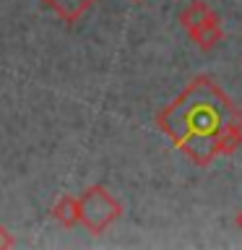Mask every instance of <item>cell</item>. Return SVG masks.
<instances>
[{
  "label": "cell",
  "mask_w": 242,
  "mask_h": 250,
  "mask_svg": "<svg viewBox=\"0 0 242 250\" xmlns=\"http://www.w3.org/2000/svg\"><path fill=\"white\" fill-rule=\"evenodd\" d=\"M242 120V109L211 76H195L156 115V128L198 167L216 159V138L226 123Z\"/></svg>",
  "instance_id": "6da1fadb"
},
{
  "label": "cell",
  "mask_w": 242,
  "mask_h": 250,
  "mask_svg": "<svg viewBox=\"0 0 242 250\" xmlns=\"http://www.w3.org/2000/svg\"><path fill=\"white\" fill-rule=\"evenodd\" d=\"M234 222H237V227H240V229H242V208L237 211V219H234Z\"/></svg>",
  "instance_id": "9c48e42d"
},
{
  "label": "cell",
  "mask_w": 242,
  "mask_h": 250,
  "mask_svg": "<svg viewBox=\"0 0 242 250\" xmlns=\"http://www.w3.org/2000/svg\"><path fill=\"white\" fill-rule=\"evenodd\" d=\"M52 216L58 224L70 229V227L81 224V203H78L76 195H60L52 206Z\"/></svg>",
  "instance_id": "5b68a950"
},
{
  "label": "cell",
  "mask_w": 242,
  "mask_h": 250,
  "mask_svg": "<svg viewBox=\"0 0 242 250\" xmlns=\"http://www.w3.org/2000/svg\"><path fill=\"white\" fill-rule=\"evenodd\" d=\"M16 245V240H13V234L5 229L3 224H0V250H5V248H13Z\"/></svg>",
  "instance_id": "ba28073f"
},
{
  "label": "cell",
  "mask_w": 242,
  "mask_h": 250,
  "mask_svg": "<svg viewBox=\"0 0 242 250\" xmlns=\"http://www.w3.org/2000/svg\"><path fill=\"white\" fill-rule=\"evenodd\" d=\"M242 148V120L226 123L224 130L216 138V154L219 156H232Z\"/></svg>",
  "instance_id": "8992f818"
},
{
  "label": "cell",
  "mask_w": 242,
  "mask_h": 250,
  "mask_svg": "<svg viewBox=\"0 0 242 250\" xmlns=\"http://www.w3.org/2000/svg\"><path fill=\"white\" fill-rule=\"evenodd\" d=\"M211 13H214V8H211L206 0H190V3L182 8V13H180V23H182L185 31L190 34V31L198 26V23L206 21Z\"/></svg>",
  "instance_id": "52a82bcc"
},
{
  "label": "cell",
  "mask_w": 242,
  "mask_h": 250,
  "mask_svg": "<svg viewBox=\"0 0 242 250\" xmlns=\"http://www.w3.org/2000/svg\"><path fill=\"white\" fill-rule=\"evenodd\" d=\"M42 3L65 23H76L91 11V5L97 3V0H42Z\"/></svg>",
  "instance_id": "277c9868"
},
{
  "label": "cell",
  "mask_w": 242,
  "mask_h": 250,
  "mask_svg": "<svg viewBox=\"0 0 242 250\" xmlns=\"http://www.w3.org/2000/svg\"><path fill=\"white\" fill-rule=\"evenodd\" d=\"M190 39L193 44H198V50L203 52H211L214 47L224 39V29H222V16H219L216 11L208 16L203 23H198L193 31H190Z\"/></svg>",
  "instance_id": "3957f363"
},
{
  "label": "cell",
  "mask_w": 242,
  "mask_h": 250,
  "mask_svg": "<svg viewBox=\"0 0 242 250\" xmlns=\"http://www.w3.org/2000/svg\"><path fill=\"white\" fill-rule=\"evenodd\" d=\"M133 3H141V0H133Z\"/></svg>",
  "instance_id": "30bf717a"
},
{
  "label": "cell",
  "mask_w": 242,
  "mask_h": 250,
  "mask_svg": "<svg viewBox=\"0 0 242 250\" xmlns=\"http://www.w3.org/2000/svg\"><path fill=\"white\" fill-rule=\"evenodd\" d=\"M81 224L91 234H101L122 216V203L104 185H91L81 193Z\"/></svg>",
  "instance_id": "7a4b0ae2"
}]
</instances>
